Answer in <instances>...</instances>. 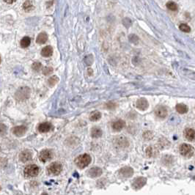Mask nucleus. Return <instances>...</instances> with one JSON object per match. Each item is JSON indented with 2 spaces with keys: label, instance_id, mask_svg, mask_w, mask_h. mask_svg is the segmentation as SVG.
Returning <instances> with one entry per match:
<instances>
[{
  "label": "nucleus",
  "instance_id": "obj_24",
  "mask_svg": "<svg viewBox=\"0 0 195 195\" xmlns=\"http://www.w3.org/2000/svg\"><path fill=\"white\" fill-rule=\"evenodd\" d=\"M31 43V39L29 37H23L21 41V46L22 48H27L28 46L30 45Z\"/></svg>",
  "mask_w": 195,
  "mask_h": 195
},
{
  "label": "nucleus",
  "instance_id": "obj_30",
  "mask_svg": "<svg viewBox=\"0 0 195 195\" xmlns=\"http://www.w3.org/2000/svg\"><path fill=\"white\" fill-rule=\"evenodd\" d=\"M53 69L51 67H46V68H43V73L45 75V76H48V75H51L53 73Z\"/></svg>",
  "mask_w": 195,
  "mask_h": 195
},
{
  "label": "nucleus",
  "instance_id": "obj_11",
  "mask_svg": "<svg viewBox=\"0 0 195 195\" xmlns=\"http://www.w3.org/2000/svg\"><path fill=\"white\" fill-rule=\"evenodd\" d=\"M38 128V131L39 132L41 133H46L50 131L51 130L53 129V126L51 125V123L49 122H43V123H41L37 127Z\"/></svg>",
  "mask_w": 195,
  "mask_h": 195
},
{
  "label": "nucleus",
  "instance_id": "obj_28",
  "mask_svg": "<svg viewBox=\"0 0 195 195\" xmlns=\"http://www.w3.org/2000/svg\"><path fill=\"white\" fill-rule=\"evenodd\" d=\"M179 29H180L182 32H186V33H188V32H191L190 27L186 24H180V26H179Z\"/></svg>",
  "mask_w": 195,
  "mask_h": 195
},
{
  "label": "nucleus",
  "instance_id": "obj_22",
  "mask_svg": "<svg viewBox=\"0 0 195 195\" xmlns=\"http://www.w3.org/2000/svg\"><path fill=\"white\" fill-rule=\"evenodd\" d=\"M91 136L93 138H99L102 136L101 129L98 127H94L92 128Z\"/></svg>",
  "mask_w": 195,
  "mask_h": 195
},
{
  "label": "nucleus",
  "instance_id": "obj_17",
  "mask_svg": "<svg viewBox=\"0 0 195 195\" xmlns=\"http://www.w3.org/2000/svg\"><path fill=\"white\" fill-rule=\"evenodd\" d=\"M27 127L24 126H19L16 127H14L13 129V133L17 136H22L27 132Z\"/></svg>",
  "mask_w": 195,
  "mask_h": 195
},
{
  "label": "nucleus",
  "instance_id": "obj_32",
  "mask_svg": "<svg viewBox=\"0 0 195 195\" xmlns=\"http://www.w3.org/2000/svg\"><path fill=\"white\" fill-rule=\"evenodd\" d=\"M7 131V128L6 126L2 123H0V135H3L6 133Z\"/></svg>",
  "mask_w": 195,
  "mask_h": 195
},
{
  "label": "nucleus",
  "instance_id": "obj_8",
  "mask_svg": "<svg viewBox=\"0 0 195 195\" xmlns=\"http://www.w3.org/2000/svg\"><path fill=\"white\" fill-rule=\"evenodd\" d=\"M145 183L146 178H143V177H139V178L134 179V180L133 181L132 183V186L133 188H135V189H139V188H141L142 187L144 186Z\"/></svg>",
  "mask_w": 195,
  "mask_h": 195
},
{
  "label": "nucleus",
  "instance_id": "obj_2",
  "mask_svg": "<svg viewBox=\"0 0 195 195\" xmlns=\"http://www.w3.org/2000/svg\"><path fill=\"white\" fill-rule=\"evenodd\" d=\"M179 151L180 154L186 158H191L192 156H193L195 152L194 148L191 144H186V143L180 144Z\"/></svg>",
  "mask_w": 195,
  "mask_h": 195
},
{
  "label": "nucleus",
  "instance_id": "obj_3",
  "mask_svg": "<svg viewBox=\"0 0 195 195\" xmlns=\"http://www.w3.org/2000/svg\"><path fill=\"white\" fill-rule=\"evenodd\" d=\"M29 95H30V90L27 87H22L15 93V98L16 100L22 101L29 98Z\"/></svg>",
  "mask_w": 195,
  "mask_h": 195
},
{
  "label": "nucleus",
  "instance_id": "obj_13",
  "mask_svg": "<svg viewBox=\"0 0 195 195\" xmlns=\"http://www.w3.org/2000/svg\"><path fill=\"white\" fill-rule=\"evenodd\" d=\"M184 136H185L186 139L187 140L192 142V141L195 140V130L193 128H187L184 130Z\"/></svg>",
  "mask_w": 195,
  "mask_h": 195
},
{
  "label": "nucleus",
  "instance_id": "obj_18",
  "mask_svg": "<svg viewBox=\"0 0 195 195\" xmlns=\"http://www.w3.org/2000/svg\"><path fill=\"white\" fill-rule=\"evenodd\" d=\"M102 170L99 167H93L88 172V175L91 178H97L101 175Z\"/></svg>",
  "mask_w": 195,
  "mask_h": 195
},
{
  "label": "nucleus",
  "instance_id": "obj_29",
  "mask_svg": "<svg viewBox=\"0 0 195 195\" xmlns=\"http://www.w3.org/2000/svg\"><path fill=\"white\" fill-rule=\"evenodd\" d=\"M32 68L35 71L38 72L42 68V65H41V63H37V62H36V63H34L32 64Z\"/></svg>",
  "mask_w": 195,
  "mask_h": 195
},
{
  "label": "nucleus",
  "instance_id": "obj_26",
  "mask_svg": "<svg viewBox=\"0 0 195 195\" xmlns=\"http://www.w3.org/2000/svg\"><path fill=\"white\" fill-rule=\"evenodd\" d=\"M23 8L27 12H29L31 10H32L33 5H32V1H26L24 3V5H23Z\"/></svg>",
  "mask_w": 195,
  "mask_h": 195
},
{
  "label": "nucleus",
  "instance_id": "obj_37",
  "mask_svg": "<svg viewBox=\"0 0 195 195\" xmlns=\"http://www.w3.org/2000/svg\"><path fill=\"white\" fill-rule=\"evenodd\" d=\"M0 191H1V186H0Z\"/></svg>",
  "mask_w": 195,
  "mask_h": 195
},
{
  "label": "nucleus",
  "instance_id": "obj_10",
  "mask_svg": "<svg viewBox=\"0 0 195 195\" xmlns=\"http://www.w3.org/2000/svg\"><path fill=\"white\" fill-rule=\"evenodd\" d=\"M119 174L120 175L121 177L122 178H129V177L132 176L134 174V170L132 168L128 167V166H126L120 170L119 171Z\"/></svg>",
  "mask_w": 195,
  "mask_h": 195
},
{
  "label": "nucleus",
  "instance_id": "obj_7",
  "mask_svg": "<svg viewBox=\"0 0 195 195\" xmlns=\"http://www.w3.org/2000/svg\"><path fill=\"white\" fill-rule=\"evenodd\" d=\"M135 106L138 109L141 111H145L146 109H148V106H149V104H148V100H146L144 98H139L136 100Z\"/></svg>",
  "mask_w": 195,
  "mask_h": 195
},
{
  "label": "nucleus",
  "instance_id": "obj_14",
  "mask_svg": "<svg viewBox=\"0 0 195 195\" xmlns=\"http://www.w3.org/2000/svg\"><path fill=\"white\" fill-rule=\"evenodd\" d=\"M125 126H126L125 121L122 120H117L112 122V128L114 131H120L125 127Z\"/></svg>",
  "mask_w": 195,
  "mask_h": 195
},
{
  "label": "nucleus",
  "instance_id": "obj_15",
  "mask_svg": "<svg viewBox=\"0 0 195 195\" xmlns=\"http://www.w3.org/2000/svg\"><path fill=\"white\" fill-rule=\"evenodd\" d=\"M32 158V155L30 151L24 150L19 155V159L21 162H27Z\"/></svg>",
  "mask_w": 195,
  "mask_h": 195
},
{
  "label": "nucleus",
  "instance_id": "obj_6",
  "mask_svg": "<svg viewBox=\"0 0 195 195\" xmlns=\"http://www.w3.org/2000/svg\"><path fill=\"white\" fill-rule=\"evenodd\" d=\"M53 156V153L50 150H43L40 153L39 159L40 161L45 163L46 161L51 159Z\"/></svg>",
  "mask_w": 195,
  "mask_h": 195
},
{
  "label": "nucleus",
  "instance_id": "obj_4",
  "mask_svg": "<svg viewBox=\"0 0 195 195\" xmlns=\"http://www.w3.org/2000/svg\"><path fill=\"white\" fill-rule=\"evenodd\" d=\"M40 169L36 164L28 165L24 169V175L27 178H33L39 174Z\"/></svg>",
  "mask_w": 195,
  "mask_h": 195
},
{
  "label": "nucleus",
  "instance_id": "obj_31",
  "mask_svg": "<svg viewBox=\"0 0 195 195\" xmlns=\"http://www.w3.org/2000/svg\"><path fill=\"white\" fill-rule=\"evenodd\" d=\"M129 40H130L131 42L134 43L135 44L138 43V42H139V38H138V37L134 34L131 35L129 36Z\"/></svg>",
  "mask_w": 195,
  "mask_h": 195
},
{
  "label": "nucleus",
  "instance_id": "obj_23",
  "mask_svg": "<svg viewBox=\"0 0 195 195\" xmlns=\"http://www.w3.org/2000/svg\"><path fill=\"white\" fill-rule=\"evenodd\" d=\"M101 117V113L98 111H95V112H92L90 115V120L91 121H97L100 120Z\"/></svg>",
  "mask_w": 195,
  "mask_h": 195
},
{
  "label": "nucleus",
  "instance_id": "obj_34",
  "mask_svg": "<svg viewBox=\"0 0 195 195\" xmlns=\"http://www.w3.org/2000/svg\"><path fill=\"white\" fill-rule=\"evenodd\" d=\"M109 106H110V104H108L106 105V106H107V108H109ZM116 106V105L115 104H111V109H113V108H114V107Z\"/></svg>",
  "mask_w": 195,
  "mask_h": 195
},
{
  "label": "nucleus",
  "instance_id": "obj_35",
  "mask_svg": "<svg viewBox=\"0 0 195 195\" xmlns=\"http://www.w3.org/2000/svg\"><path fill=\"white\" fill-rule=\"evenodd\" d=\"M15 2V1H5V3H8V4H12Z\"/></svg>",
  "mask_w": 195,
  "mask_h": 195
},
{
  "label": "nucleus",
  "instance_id": "obj_27",
  "mask_svg": "<svg viewBox=\"0 0 195 195\" xmlns=\"http://www.w3.org/2000/svg\"><path fill=\"white\" fill-rule=\"evenodd\" d=\"M166 5V7L169 10H172V11H176V10H178V5H177V4L175 2L170 1V2H168Z\"/></svg>",
  "mask_w": 195,
  "mask_h": 195
},
{
  "label": "nucleus",
  "instance_id": "obj_16",
  "mask_svg": "<svg viewBox=\"0 0 195 195\" xmlns=\"http://www.w3.org/2000/svg\"><path fill=\"white\" fill-rule=\"evenodd\" d=\"M158 150L156 147L154 146H149L146 149V155L149 158H153L158 156Z\"/></svg>",
  "mask_w": 195,
  "mask_h": 195
},
{
  "label": "nucleus",
  "instance_id": "obj_33",
  "mask_svg": "<svg viewBox=\"0 0 195 195\" xmlns=\"http://www.w3.org/2000/svg\"><path fill=\"white\" fill-rule=\"evenodd\" d=\"M152 132H150V131H146V132H144V134H143V136H144V138L145 139H152L151 137H150L149 136H153V134H150Z\"/></svg>",
  "mask_w": 195,
  "mask_h": 195
},
{
  "label": "nucleus",
  "instance_id": "obj_19",
  "mask_svg": "<svg viewBox=\"0 0 195 195\" xmlns=\"http://www.w3.org/2000/svg\"><path fill=\"white\" fill-rule=\"evenodd\" d=\"M53 55V49L51 46L44 47L41 51V55L44 57H49Z\"/></svg>",
  "mask_w": 195,
  "mask_h": 195
},
{
  "label": "nucleus",
  "instance_id": "obj_25",
  "mask_svg": "<svg viewBox=\"0 0 195 195\" xmlns=\"http://www.w3.org/2000/svg\"><path fill=\"white\" fill-rule=\"evenodd\" d=\"M58 82H59V78L57 76H52L48 80V84L50 87H54L58 83Z\"/></svg>",
  "mask_w": 195,
  "mask_h": 195
},
{
  "label": "nucleus",
  "instance_id": "obj_12",
  "mask_svg": "<svg viewBox=\"0 0 195 195\" xmlns=\"http://www.w3.org/2000/svg\"><path fill=\"white\" fill-rule=\"evenodd\" d=\"M156 115L161 119H164L167 116L168 111L165 106H158L155 111Z\"/></svg>",
  "mask_w": 195,
  "mask_h": 195
},
{
  "label": "nucleus",
  "instance_id": "obj_21",
  "mask_svg": "<svg viewBox=\"0 0 195 195\" xmlns=\"http://www.w3.org/2000/svg\"><path fill=\"white\" fill-rule=\"evenodd\" d=\"M176 111L180 114H186L188 112V108L186 104H178L175 106Z\"/></svg>",
  "mask_w": 195,
  "mask_h": 195
},
{
  "label": "nucleus",
  "instance_id": "obj_36",
  "mask_svg": "<svg viewBox=\"0 0 195 195\" xmlns=\"http://www.w3.org/2000/svg\"><path fill=\"white\" fill-rule=\"evenodd\" d=\"M0 63H1V57H0Z\"/></svg>",
  "mask_w": 195,
  "mask_h": 195
},
{
  "label": "nucleus",
  "instance_id": "obj_9",
  "mask_svg": "<svg viewBox=\"0 0 195 195\" xmlns=\"http://www.w3.org/2000/svg\"><path fill=\"white\" fill-rule=\"evenodd\" d=\"M116 146L120 148H126L128 147L129 142L128 139L124 136H120L115 139Z\"/></svg>",
  "mask_w": 195,
  "mask_h": 195
},
{
  "label": "nucleus",
  "instance_id": "obj_5",
  "mask_svg": "<svg viewBox=\"0 0 195 195\" xmlns=\"http://www.w3.org/2000/svg\"><path fill=\"white\" fill-rule=\"evenodd\" d=\"M47 170L48 172L49 173L50 175H57L63 170V166H62V164L60 163L54 162V163L51 164L49 166H48Z\"/></svg>",
  "mask_w": 195,
  "mask_h": 195
},
{
  "label": "nucleus",
  "instance_id": "obj_20",
  "mask_svg": "<svg viewBox=\"0 0 195 195\" xmlns=\"http://www.w3.org/2000/svg\"><path fill=\"white\" fill-rule=\"evenodd\" d=\"M48 41V35L45 32H41L37 37L36 42L38 44H44L45 43Z\"/></svg>",
  "mask_w": 195,
  "mask_h": 195
},
{
  "label": "nucleus",
  "instance_id": "obj_1",
  "mask_svg": "<svg viewBox=\"0 0 195 195\" xmlns=\"http://www.w3.org/2000/svg\"><path fill=\"white\" fill-rule=\"evenodd\" d=\"M92 161L91 156L88 154H83L81 156H78L76 160H75V163L80 169H84L87 167L90 164Z\"/></svg>",
  "mask_w": 195,
  "mask_h": 195
}]
</instances>
